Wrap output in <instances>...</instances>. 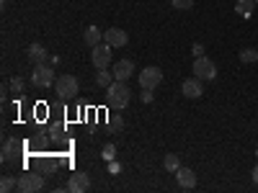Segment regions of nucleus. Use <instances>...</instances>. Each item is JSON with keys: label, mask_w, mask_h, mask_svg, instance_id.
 <instances>
[{"label": "nucleus", "mask_w": 258, "mask_h": 193, "mask_svg": "<svg viewBox=\"0 0 258 193\" xmlns=\"http://www.w3.org/2000/svg\"><path fill=\"white\" fill-rule=\"evenodd\" d=\"M129 98H132V90H129L126 80H114L109 88H106V103H109V109H114V111L126 109Z\"/></svg>", "instance_id": "f257e3e1"}, {"label": "nucleus", "mask_w": 258, "mask_h": 193, "mask_svg": "<svg viewBox=\"0 0 258 193\" xmlns=\"http://www.w3.org/2000/svg\"><path fill=\"white\" fill-rule=\"evenodd\" d=\"M54 93L59 101H73L78 95V77L75 75H59L54 80Z\"/></svg>", "instance_id": "f03ea898"}, {"label": "nucleus", "mask_w": 258, "mask_h": 193, "mask_svg": "<svg viewBox=\"0 0 258 193\" xmlns=\"http://www.w3.org/2000/svg\"><path fill=\"white\" fill-rule=\"evenodd\" d=\"M31 82L36 85V88H54V70H52V64H47V62L34 64Z\"/></svg>", "instance_id": "7ed1b4c3"}, {"label": "nucleus", "mask_w": 258, "mask_h": 193, "mask_svg": "<svg viewBox=\"0 0 258 193\" xmlns=\"http://www.w3.org/2000/svg\"><path fill=\"white\" fill-rule=\"evenodd\" d=\"M41 185H44V175L34 173V170H26V173L18 175V190L21 193H36V190H41Z\"/></svg>", "instance_id": "20e7f679"}, {"label": "nucleus", "mask_w": 258, "mask_h": 193, "mask_svg": "<svg viewBox=\"0 0 258 193\" xmlns=\"http://www.w3.org/2000/svg\"><path fill=\"white\" fill-rule=\"evenodd\" d=\"M191 70H194V75H197L199 80H214L217 77V64H214L209 57H197Z\"/></svg>", "instance_id": "39448f33"}, {"label": "nucleus", "mask_w": 258, "mask_h": 193, "mask_svg": "<svg viewBox=\"0 0 258 193\" xmlns=\"http://www.w3.org/2000/svg\"><path fill=\"white\" fill-rule=\"evenodd\" d=\"M163 82V70L160 67H145L142 72H140V88H150V90H155L158 85Z\"/></svg>", "instance_id": "423d86ee"}, {"label": "nucleus", "mask_w": 258, "mask_h": 193, "mask_svg": "<svg viewBox=\"0 0 258 193\" xmlns=\"http://www.w3.org/2000/svg\"><path fill=\"white\" fill-rule=\"evenodd\" d=\"M111 49L114 47H109L103 41V44H98V47H93V52H91V59H93V64H96V70H106L111 64Z\"/></svg>", "instance_id": "0eeeda50"}, {"label": "nucleus", "mask_w": 258, "mask_h": 193, "mask_svg": "<svg viewBox=\"0 0 258 193\" xmlns=\"http://www.w3.org/2000/svg\"><path fill=\"white\" fill-rule=\"evenodd\" d=\"M91 188V178H88V173H70V178H68V190L70 193H85Z\"/></svg>", "instance_id": "6e6552de"}, {"label": "nucleus", "mask_w": 258, "mask_h": 193, "mask_svg": "<svg viewBox=\"0 0 258 193\" xmlns=\"http://www.w3.org/2000/svg\"><path fill=\"white\" fill-rule=\"evenodd\" d=\"M103 41H106L109 47H114V49H121V47H126L129 36H126L124 29H106V31H103Z\"/></svg>", "instance_id": "1a4fd4ad"}, {"label": "nucleus", "mask_w": 258, "mask_h": 193, "mask_svg": "<svg viewBox=\"0 0 258 193\" xmlns=\"http://www.w3.org/2000/svg\"><path fill=\"white\" fill-rule=\"evenodd\" d=\"M202 82H204V80H199L197 75L188 77V80H183V82H181V93H183L186 98H202V95H204Z\"/></svg>", "instance_id": "9d476101"}, {"label": "nucleus", "mask_w": 258, "mask_h": 193, "mask_svg": "<svg viewBox=\"0 0 258 193\" xmlns=\"http://www.w3.org/2000/svg\"><path fill=\"white\" fill-rule=\"evenodd\" d=\"M176 180H178V185L181 188H186V190H191V188H197V173H194L191 167H178L176 170Z\"/></svg>", "instance_id": "9b49d317"}, {"label": "nucleus", "mask_w": 258, "mask_h": 193, "mask_svg": "<svg viewBox=\"0 0 258 193\" xmlns=\"http://www.w3.org/2000/svg\"><path fill=\"white\" fill-rule=\"evenodd\" d=\"M21 149H24V144H21L18 139H13V137H8L3 142V162H13L21 155Z\"/></svg>", "instance_id": "f8f14e48"}, {"label": "nucleus", "mask_w": 258, "mask_h": 193, "mask_svg": "<svg viewBox=\"0 0 258 193\" xmlns=\"http://www.w3.org/2000/svg\"><path fill=\"white\" fill-rule=\"evenodd\" d=\"M111 72H114L116 80H129V77L135 75V62H132V59H119V62L114 64Z\"/></svg>", "instance_id": "ddd939ff"}, {"label": "nucleus", "mask_w": 258, "mask_h": 193, "mask_svg": "<svg viewBox=\"0 0 258 193\" xmlns=\"http://www.w3.org/2000/svg\"><path fill=\"white\" fill-rule=\"evenodd\" d=\"M49 142H52V137H49V134H44V132H36V134L29 139V149H31V152H44Z\"/></svg>", "instance_id": "4468645a"}, {"label": "nucleus", "mask_w": 258, "mask_h": 193, "mask_svg": "<svg viewBox=\"0 0 258 193\" xmlns=\"http://www.w3.org/2000/svg\"><path fill=\"white\" fill-rule=\"evenodd\" d=\"M83 41L93 49V47H98L101 41H103V34L98 31V26H88V29H85V34H83Z\"/></svg>", "instance_id": "2eb2a0df"}, {"label": "nucleus", "mask_w": 258, "mask_h": 193, "mask_svg": "<svg viewBox=\"0 0 258 193\" xmlns=\"http://www.w3.org/2000/svg\"><path fill=\"white\" fill-rule=\"evenodd\" d=\"M26 57L34 62V64H39V62H47L49 59V54H47V49L41 47V44H31L29 49H26Z\"/></svg>", "instance_id": "dca6fc26"}, {"label": "nucleus", "mask_w": 258, "mask_h": 193, "mask_svg": "<svg viewBox=\"0 0 258 193\" xmlns=\"http://www.w3.org/2000/svg\"><path fill=\"white\" fill-rule=\"evenodd\" d=\"M255 6H258L255 0H238V3H235V13H238V16H243V18H250Z\"/></svg>", "instance_id": "f3484780"}, {"label": "nucleus", "mask_w": 258, "mask_h": 193, "mask_svg": "<svg viewBox=\"0 0 258 193\" xmlns=\"http://www.w3.org/2000/svg\"><path fill=\"white\" fill-rule=\"evenodd\" d=\"M114 80H116V77H114V72H109V70H98V75H96V82L101 85V88H109Z\"/></svg>", "instance_id": "a211bd4d"}, {"label": "nucleus", "mask_w": 258, "mask_h": 193, "mask_svg": "<svg viewBox=\"0 0 258 193\" xmlns=\"http://www.w3.org/2000/svg\"><path fill=\"white\" fill-rule=\"evenodd\" d=\"M163 167L168 170V173H176V170L181 167V160H178V155H165V157H163Z\"/></svg>", "instance_id": "6ab92c4d"}, {"label": "nucleus", "mask_w": 258, "mask_h": 193, "mask_svg": "<svg viewBox=\"0 0 258 193\" xmlns=\"http://www.w3.org/2000/svg\"><path fill=\"white\" fill-rule=\"evenodd\" d=\"M240 62L243 64H255L258 62V49H250V47L240 49Z\"/></svg>", "instance_id": "aec40b11"}, {"label": "nucleus", "mask_w": 258, "mask_h": 193, "mask_svg": "<svg viewBox=\"0 0 258 193\" xmlns=\"http://www.w3.org/2000/svg\"><path fill=\"white\" fill-rule=\"evenodd\" d=\"M13 188H18V180L11 178V175H3V180H0V190H3V193H11Z\"/></svg>", "instance_id": "412c9836"}, {"label": "nucleus", "mask_w": 258, "mask_h": 193, "mask_svg": "<svg viewBox=\"0 0 258 193\" xmlns=\"http://www.w3.org/2000/svg\"><path fill=\"white\" fill-rule=\"evenodd\" d=\"M101 155H103V160H106V162H111V160L116 157V147H114V144H103Z\"/></svg>", "instance_id": "4be33fe9"}, {"label": "nucleus", "mask_w": 258, "mask_h": 193, "mask_svg": "<svg viewBox=\"0 0 258 193\" xmlns=\"http://www.w3.org/2000/svg\"><path fill=\"white\" fill-rule=\"evenodd\" d=\"M11 90H13L16 95H18V93H24V77H18V75H16V77L11 80Z\"/></svg>", "instance_id": "5701e85b"}, {"label": "nucleus", "mask_w": 258, "mask_h": 193, "mask_svg": "<svg viewBox=\"0 0 258 193\" xmlns=\"http://www.w3.org/2000/svg\"><path fill=\"white\" fill-rule=\"evenodd\" d=\"M173 3V8H178V11H191L194 8V0H170Z\"/></svg>", "instance_id": "b1692460"}, {"label": "nucleus", "mask_w": 258, "mask_h": 193, "mask_svg": "<svg viewBox=\"0 0 258 193\" xmlns=\"http://www.w3.org/2000/svg\"><path fill=\"white\" fill-rule=\"evenodd\" d=\"M140 98H142V103H153V90H150V88H142Z\"/></svg>", "instance_id": "393cba45"}, {"label": "nucleus", "mask_w": 258, "mask_h": 193, "mask_svg": "<svg viewBox=\"0 0 258 193\" xmlns=\"http://www.w3.org/2000/svg\"><path fill=\"white\" fill-rule=\"evenodd\" d=\"M191 52H194V59H197V57H204V47L199 44V41H197V44L191 47Z\"/></svg>", "instance_id": "a878e982"}, {"label": "nucleus", "mask_w": 258, "mask_h": 193, "mask_svg": "<svg viewBox=\"0 0 258 193\" xmlns=\"http://www.w3.org/2000/svg\"><path fill=\"white\" fill-rule=\"evenodd\" d=\"M109 173H111V175H119V173H121V165L111 160V165H109Z\"/></svg>", "instance_id": "bb28decb"}, {"label": "nucleus", "mask_w": 258, "mask_h": 193, "mask_svg": "<svg viewBox=\"0 0 258 193\" xmlns=\"http://www.w3.org/2000/svg\"><path fill=\"white\" fill-rule=\"evenodd\" d=\"M59 62H62L59 54H52V57H49V64H59Z\"/></svg>", "instance_id": "cd10ccee"}, {"label": "nucleus", "mask_w": 258, "mask_h": 193, "mask_svg": "<svg viewBox=\"0 0 258 193\" xmlns=\"http://www.w3.org/2000/svg\"><path fill=\"white\" fill-rule=\"evenodd\" d=\"M253 183H255V185H258V165H255V167H253Z\"/></svg>", "instance_id": "c85d7f7f"}, {"label": "nucleus", "mask_w": 258, "mask_h": 193, "mask_svg": "<svg viewBox=\"0 0 258 193\" xmlns=\"http://www.w3.org/2000/svg\"><path fill=\"white\" fill-rule=\"evenodd\" d=\"M255 157H258V147H255Z\"/></svg>", "instance_id": "c756f323"}, {"label": "nucleus", "mask_w": 258, "mask_h": 193, "mask_svg": "<svg viewBox=\"0 0 258 193\" xmlns=\"http://www.w3.org/2000/svg\"><path fill=\"white\" fill-rule=\"evenodd\" d=\"M255 3H258V0H255Z\"/></svg>", "instance_id": "7c9ffc66"}]
</instances>
